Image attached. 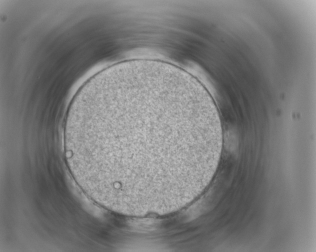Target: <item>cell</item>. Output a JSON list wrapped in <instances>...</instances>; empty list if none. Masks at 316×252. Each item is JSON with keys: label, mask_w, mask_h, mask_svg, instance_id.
Listing matches in <instances>:
<instances>
[{"label": "cell", "mask_w": 316, "mask_h": 252, "mask_svg": "<svg viewBox=\"0 0 316 252\" xmlns=\"http://www.w3.org/2000/svg\"><path fill=\"white\" fill-rule=\"evenodd\" d=\"M215 126L204 88L165 68L116 66L78 90L64 125L66 164L94 201L118 214L179 200Z\"/></svg>", "instance_id": "6da1fadb"}]
</instances>
